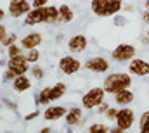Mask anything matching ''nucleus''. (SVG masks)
Listing matches in <instances>:
<instances>
[{
  "label": "nucleus",
  "instance_id": "obj_1",
  "mask_svg": "<svg viewBox=\"0 0 149 133\" xmlns=\"http://www.w3.org/2000/svg\"><path fill=\"white\" fill-rule=\"evenodd\" d=\"M102 87H104L108 95H116L118 92L132 87V76H130V73H113V74H108L104 78Z\"/></svg>",
  "mask_w": 149,
  "mask_h": 133
},
{
  "label": "nucleus",
  "instance_id": "obj_2",
  "mask_svg": "<svg viewBox=\"0 0 149 133\" xmlns=\"http://www.w3.org/2000/svg\"><path fill=\"white\" fill-rule=\"evenodd\" d=\"M90 9L99 17H111L123 10V0H92Z\"/></svg>",
  "mask_w": 149,
  "mask_h": 133
},
{
  "label": "nucleus",
  "instance_id": "obj_3",
  "mask_svg": "<svg viewBox=\"0 0 149 133\" xmlns=\"http://www.w3.org/2000/svg\"><path fill=\"white\" fill-rule=\"evenodd\" d=\"M106 99V90L104 87H92L88 92H85V95L81 97V107L85 111H92L95 107H99Z\"/></svg>",
  "mask_w": 149,
  "mask_h": 133
},
{
  "label": "nucleus",
  "instance_id": "obj_4",
  "mask_svg": "<svg viewBox=\"0 0 149 133\" xmlns=\"http://www.w3.org/2000/svg\"><path fill=\"white\" fill-rule=\"evenodd\" d=\"M137 54L135 45L132 43H120L111 50V59L116 62H130Z\"/></svg>",
  "mask_w": 149,
  "mask_h": 133
},
{
  "label": "nucleus",
  "instance_id": "obj_5",
  "mask_svg": "<svg viewBox=\"0 0 149 133\" xmlns=\"http://www.w3.org/2000/svg\"><path fill=\"white\" fill-rule=\"evenodd\" d=\"M116 126L121 130V132H127V130H132L134 125H135V112L130 109V107H121L118 116H116Z\"/></svg>",
  "mask_w": 149,
  "mask_h": 133
},
{
  "label": "nucleus",
  "instance_id": "obj_6",
  "mask_svg": "<svg viewBox=\"0 0 149 133\" xmlns=\"http://www.w3.org/2000/svg\"><path fill=\"white\" fill-rule=\"evenodd\" d=\"M33 9V3L30 0H10L7 5V12L10 17H23Z\"/></svg>",
  "mask_w": 149,
  "mask_h": 133
},
{
  "label": "nucleus",
  "instance_id": "obj_7",
  "mask_svg": "<svg viewBox=\"0 0 149 133\" xmlns=\"http://www.w3.org/2000/svg\"><path fill=\"white\" fill-rule=\"evenodd\" d=\"M59 69H61L64 74H68V76L76 74V73L81 69V61L76 59V57H73L71 54H70V55H63V57L59 59Z\"/></svg>",
  "mask_w": 149,
  "mask_h": 133
},
{
  "label": "nucleus",
  "instance_id": "obj_8",
  "mask_svg": "<svg viewBox=\"0 0 149 133\" xmlns=\"http://www.w3.org/2000/svg\"><path fill=\"white\" fill-rule=\"evenodd\" d=\"M30 61L28 57L23 54V55H17V57H9V62H7V69L14 71L17 76L19 74H26V71L30 69Z\"/></svg>",
  "mask_w": 149,
  "mask_h": 133
},
{
  "label": "nucleus",
  "instance_id": "obj_9",
  "mask_svg": "<svg viewBox=\"0 0 149 133\" xmlns=\"http://www.w3.org/2000/svg\"><path fill=\"white\" fill-rule=\"evenodd\" d=\"M128 73L134 76H139V78L149 76V61L141 59V57H134L128 64Z\"/></svg>",
  "mask_w": 149,
  "mask_h": 133
},
{
  "label": "nucleus",
  "instance_id": "obj_10",
  "mask_svg": "<svg viewBox=\"0 0 149 133\" xmlns=\"http://www.w3.org/2000/svg\"><path fill=\"white\" fill-rule=\"evenodd\" d=\"M109 66H111L109 61L102 55H94L85 62V67L92 73H106V71H109Z\"/></svg>",
  "mask_w": 149,
  "mask_h": 133
},
{
  "label": "nucleus",
  "instance_id": "obj_11",
  "mask_svg": "<svg viewBox=\"0 0 149 133\" xmlns=\"http://www.w3.org/2000/svg\"><path fill=\"white\" fill-rule=\"evenodd\" d=\"M87 47H88V40H87L85 35H81V33L73 35V36L68 40V48H70L73 54H81V52H85Z\"/></svg>",
  "mask_w": 149,
  "mask_h": 133
},
{
  "label": "nucleus",
  "instance_id": "obj_12",
  "mask_svg": "<svg viewBox=\"0 0 149 133\" xmlns=\"http://www.w3.org/2000/svg\"><path fill=\"white\" fill-rule=\"evenodd\" d=\"M68 114V109L64 105H49L45 111H43V119L49 121V123H54L57 119H63L66 118Z\"/></svg>",
  "mask_w": 149,
  "mask_h": 133
},
{
  "label": "nucleus",
  "instance_id": "obj_13",
  "mask_svg": "<svg viewBox=\"0 0 149 133\" xmlns=\"http://www.w3.org/2000/svg\"><path fill=\"white\" fill-rule=\"evenodd\" d=\"M43 42V35L38 33V31H31V33L24 35L21 38V47L24 50H30V48H38L40 43Z\"/></svg>",
  "mask_w": 149,
  "mask_h": 133
},
{
  "label": "nucleus",
  "instance_id": "obj_14",
  "mask_svg": "<svg viewBox=\"0 0 149 133\" xmlns=\"http://www.w3.org/2000/svg\"><path fill=\"white\" fill-rule=\"evenodd\" d=\"M68 126H81L83 125V107H71L66 114Z\"/></svg>",
  "mask_w": 149,
  "mask_h": 133
},
{
  "label": "nucleus",
  "instance_id": "obj_15",
  "mask_svg": "<svg viewBox=\"0 0 149 133\" xmlns=\"http://www.w3.org/2000/svg\"><path fill=\"white\" fill-rule=\"evenodd\" d=\"M42 23H45L42 7H38V9L33 7V9L24 16V24H26V26H37V24H42Z\"/></svg>",
  "mask_w": 149,
  "mask_h": 133
},
{
  "label": "nucleus",
  "instance_id": "obj_16",
  "mask_svg": "<svg viewBox=\"0 0 149 133\" xmlns=\"http://www.w3.org/2000/svg\"><path fill=\"white\" fill-rule=\"evenodd\" d=\"M42 10H43V19H45V23H49V24L61 23L59 7H54V5H43Z\"/></svg>",
  "mask_w": 149,
  "mask_h": 133
},
{
  "label": "nucleus",
  "instance_id": "obj_17",
  "mask_svg": "<svg viewBox=\"0 0 149 133\" xmlns=\"http://www.w3.org/2000/svg\"><path fill=\"white\" fill-rule=\"evenodd\" d=\"M12 87H14V92L23 94V92H26V90L31 88V80H30L26 74H19V76H16V80L12 81Z\"/></svg>",
  "mask_w": 149,
  "mask_h": 133
},
{
  "label": "nucleus",
  "instance_id": "obj_18",
  "mask_svg": "<svg viewBox=\"0 0 149 133\" xmlns=\"http://www.w3.org/2000/svg\"><path fill=\"white\" fill-rule=\"evenodd\" d=\"M134 99H135V95H134V92L130 88H125V90H121V92H118L114 95V102L118 105H130L134 102Z\"/></svg>",
  "mask_w": 149,
  "mask_h": 133
},
{
  "label": "nucleus",
  "instance_id": "obj_19",
  "mask_svg": "<svg viewBox=\"0 0 149 133\" xmlns=\"http://www.w3.org/2000/svg\"><path fill=\"white\" fill-rule=\"evenodd\" d=\"M59 14H61V23H71L74 19L73 9L68 3H61L59 5Z\"/></svg>",
  "mask_w": 149,
  "mask_h": 133
},
{
  "label": "nucleus",
  "instance_id": "obj_20",
  "mask_svg": "<svg viewBox=\"0 0 149 133\" xmlns=\"http://www.w3.org/2000/svg\"><path fill=\"white\" fill-rule=\"evenodd\" d=\"M52 102V87H45L38 94V104L40 105H49Z\"/></svg>",
  "mask_w": 149,
  "mask_h": 133
},
{
  "label": "nucleus",
  "instance_id": "obj_21",
  "mask_svg": "<svg viewBox=\"0 0 149 133\" xmlns=\"http://www.w3.org/2000/svg\"><path fill=\"white\" fill-rule=\"evenodd\" d=\"M66 90H68V87H66V83H63V81L52 85V100H57V99H61V97H64Z\"/></svg>",
  "mask_w": 149,
  "mask_h": 133
},
{
  "label": "nucleus",
  "instance_id": "obj_22",
  "mask_svg": "<svg viewBox=\"0 0 149 133\" xmlns=\"http://www.w3.org/2000/svg\"><path fill=\"white\" fill-rule=\"evenodd\" d=\"M23 47H21V43L19 45H16V43H12V45H9L7 47V55L9 57H17V55H23Z\"/></svg>",
  "mask_w": 149,
  "mask_h": 133
},
{
  "label": "nucleus",
  "instance_id": "obj_23",
  "mask_svg": "<svg viewBox=\"0 0 149 133\" xmlns=\"http://www.w3.org/2000/svg\"><path fill=\"white\" fill-rule=\"evenodd\" d=\"M88 132L90 133H106V132H109V126L101 125V123H95V125H90L88 126Z\"/></svg>",
  "mask_w": 149,
  "mask_h": 133
},
{
  "label": "nucleus",
  "instance_id": "obj_24",
  "mask_svg": "<svg viewBox=\"0 0 149 133\" xmlns=\"http://www.w3.org/2000/svg\"><path fill=\"white\" fill-rule=\"evenodd\" d=\"M26 57H28V61H30L31 64H35V62H38V59H40V50H37V48L26 50Z\"/></svg>",
  "mask_w": 149,
  "mask_h": 133
},
{
  "label": "nucleus",
  "instance_id": "obj_25",
  "mask_svg": "<svg viewBox=\"0 0 149 133\" xmlns=\"http://www.w3.org/2000/svg\"><path fill=\"white\" fill-rule=\"evenodd\" d=\"M31 78H35V80H38V81L43 80V78H45V71H43L40 66H33L31 67Z\"/></svg>",
  "mask_w": 149,
  "mask_h": 133
},
{
  "label": "nucleus",
  "instance_id": "obj_26",
  "mask_svg": "<svg viewBox=\"0 0 149 133\" xmlns=\"http://www.w3.org/2000/svg\"><path fill=\"white\" fill-rule=\"evenodd\" d=\"M16 40H17V35H16V33H9L7 36H5V40L2 42V45H3V47L7 48L9 45H12V43H16Z\"/></svg>",
  "mask_w": 149,
  "mask_h": 133
},
{
  "label": "nucleus",
  "instance_id": "obj_27",
  "mask_svg": "<svg viewBox=\"0 0 149 133\" xmlns=\"http://www.w3.org/2000/svg\"><path fill=\"white\" fill-rule=\"evenodd\" d=\"M118 112H120V109H116V107H109V109H108V111H106V114H104V116H106V118H108V119H116V116H118Z\"/></svg>",
  "mask_w": 149,
  "mask_h": 133
},
{
  "label": "nucleus",
  "instance_id": "obj_28",
  "mask_svg": "<svg viewBox=\"0 0 149 133\" xmlns=\"http://www.w3.org/2000/svg\"><path fill=\"white\" fill-rule=\"evenodd\" d=\"M40 116V111H33V112H28V114H24V121H33L35 118Z\"/></svg>",
  "mask_w": 149,
  "mask_h": 133
},
{
  "label": "nucleus",
  "instance_id": "obj_29",
  "mask_svg": "<svg viewBox=\"0 0 149 133\" xmlns=\"http://www.w3.org/2000/svg\"><path fill=\"white\" fill-rule=\"evenodd\" d=\"M109 107H111V105H109V104H108V102L104 100V102H102V104H101V105L97 107V111H99V114H106V111H108Z\"/></svg>",
  "mask_w": 149,
  "mask_h": 133
},
{
  "label": "nucleus",
  "instance_id": "obj_30",
  "mask_svg": "<svg viewBox=\"0 0 149 133\" xmlns=\"http://www.w3.org/2000/svg\"><path fill=\"white\" fill-rule=\"evenodd\" d=\"M33 7L38 9V7H43V5H49V0H31Z\"/></svg>",
  "mask_w": 149,
  "mask_h": 133
},
{
  "label": "nucleus",
  "instance_id": "obj_31",
  "mask_svg": "<svg viewBox=\"0 0 149 133\" xmlns=\"http://www.w3.org/2000/svg\"><path fill=\"white\" fill-rule=\"evenodd\" d=\"M7 35H9V33H7V28L2 24V26H0V43L5 40V36H7Z\"/></svg>",
  "mask_w": 149,
  "mask_h": 133
},
{
  "label": "nucleus",
  "instance_id": "obj_32",
  "mask_svg": "<svg viewBox=\"0 0 149 133\" xmlns=\"http://www.w3.org/2000/svg\"><path fill=\"white\" fill-rule=\"evenodd\" d=\"M139 128H141V132H142V133H149V119L146 121V123L139 125Z\"/></svg>",
  "mask_w": 149,
  "mask_h": 133
},
{
  "label": "nucleus",
  "instance_id": "obj_33",
  "mask_svg": "<svg viewBox=\"0 0 149 133\" xmlns=\"http://www.w3.org/2000/svg\"><path fill=\"white\" fill-rule=\"evenodd\" d=\"M142 19H144V23H146V24H149V9H146V10H144Z\"/></svg>",
  "mask_w": 149,
  "mask_h": 133
},
{
  "label": "nucleus",
  "instance_id": "obj_34",
  "mask_svg": "<svg viewBox=\"0 0 149 133\" xmlns=\"http://www.w3.org/2000/svg\"><path fill=\"white\" fill-rule=\"evenodd\" d=\"M123 10L125 12H134V5H127V7H123Z\"/></svg>",
  "mask_w": 149,
  "mask_h": 133
},
{
  "label": "nucleus",
  "instance_id": "obj_35",
  "mask_svg": "<svg viewBox=\"0 0 149 133\" xmlns=\"http://www.w3.org/2000/svg\"><path fill=\"white\" fill-rule=\"evenodd\" d=\"M50 130H52V128H49V126H45V128H42L40 132H42V133H49V132H50Z\"/></svg>",
  "mask_w": 149,
  "mask_h": 133
},
{
  "label": "nucleus",
  "instance_id": "obj_36",
  "mask_svg": "<svg viewBox=\"0 0 149 133\" xmlns=\"http://www.w3.org/2000/svg\"><path fill=\"white\" fill-rule=\"evenodd\" d=\"M144 7H146V9H149V0H146V3H144Z\"/></svg>",
  "mask_w": 149,
  "mask_h": 133
},
{
  "label": "nucleus",
  "instance_id": "obj_37",
  "mask_svg": "<svg viewBox=\"0 0 149 133\" xmlns=\"http://www.w3.org/2000/svg\"><path fill=\"white\" fill-rule=\"evenodd\" d=\"M148 40H149V30H148Z\"/></svg>",
  "mask_w": 149,
  "mask_h": 133
}]
</instances>
